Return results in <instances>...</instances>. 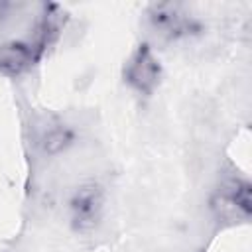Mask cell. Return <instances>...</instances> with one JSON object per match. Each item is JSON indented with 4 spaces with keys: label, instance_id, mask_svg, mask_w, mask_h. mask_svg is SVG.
<instances>
[{
    "label": "cell",
    "instance_id": "1",
    "mask_svg": "<svg viewBox=\"0 0 252 252\" xmlns=\"http://www.w3.org/2000/svg\"><path fill=\"white\" fill-rule=\"evenodd\" d=\"M122 77L128 83V87L138 94H154L161 81V65L150 45L142 43L130 53V57L124 63Z\"/></svg>",
    "mask_w": 252,
    "mask_h": 252
},
{
    "label": "cell",
    "instance_id": "2",
    "mask_svg": "<svg viewBox=\"0 0 252 252\" xmlns=\"http://www.w3.org/2000/svg\"><path fill=\"white\" fill-rule=\"evenodd\" d=\"M211 209L219 220L236 222L250 217V185L238 177H226L217 187Z\"/></svg>",
    "mask_w": 252,
    "mask_h": 252
},
{
    "label": "cell",
    "instance_id": "3",
    "mask_svg": "<svg viewBox=\"0 0 252 252\" xmlns=\"http://www.w3.org/2000/svg\"><path fill=\"white\" fill-rule=\"evenodd\" d=\"M104 211V193L96 183L79 185L69 199L71 226L77 232H91L102 219Z\"/></svg>",
    "mask_w": 252,
    "mask_h": 252
},
{
    "label": "cell",
    "instance_id": "4",
    "mask_svg": "<svg viewBox=\"0 0 252 252\" xmlns=\"http://www.w3.org/2000/svg\"><path fill=\"white\" fill-rule=\"evenodd\" d=\"M148 20L152 30L165 37V39H177L183 35H189L195 30L193 18H189L181 6L177 4H156L148 12Z\"/></svg>",
    "mask_w": 252,
    "mask_h": 252
},
{
    "label": "cell",
    "instance_id": "5",
    "mask_svg": "<svg viewBox=\"0 0 252 252\" xmlns=\"http://www.w3.org/2000/svg\"><path fill=\"white\" fill-rule=\"evenodd\" d=\"M37 59L30 41H6L0 45V73L6 77H20Z\"/></svg>",
    "mask_w": 252,
    "mask_h": 252
},
{
    "label": "cell",
    "instance_id": "6",
    "mask_svg": "<svg viewBox=\"0 0 252 252\" xmlns=\"http://www.w3.org/2000/svg\"><path fill=\"white\" fill-rule=\"evenodd\" d=\"M75 140L73 130L63 122H51L39 134V148L45 156H57L65 152Z\"/></svg>",
    "mask_w": 252,
    "mask_h": 252
}]
</instances>
